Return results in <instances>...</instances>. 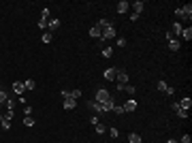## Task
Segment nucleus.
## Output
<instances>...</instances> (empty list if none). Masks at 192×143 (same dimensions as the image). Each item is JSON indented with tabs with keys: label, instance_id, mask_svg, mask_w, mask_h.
<instances>
[{
	"label": "nucleus",
	"instance_id": "obj_1",
	"mask_svg": "<svg viewBox=\"0 0 192 143\" xmlns=\"http://www.w3.org/2000/svg\"><path fill=\"white\" fill-rule=\"evenodd\" d=\"M96 26L101 30V41H115V26L109 19H101Z\"/></svg>",
	"mask_w": 192,
	"mask_h": 143
},
{
	"label": "nucleus",
	"instance_id": "obj_2",
	"mask_svg": "<svg viewBox=\"0 0 192 143\" xmlns=\"http://www.w3.org/2000/svg\"><path fill=\"white\" fill-rule=\"evenodd\" d=\"M94 101L105 105V103H111V101H113V96H111V92H107V90H103V88H101V90H96V96H94Z\"/></svg>",
	"mask_w": 192,
	"mask_h": 143
},
{
	"label": "nucleus",
	"instance_id": "obj_3",
	"mask_svg": "<svg viewBox=\"0 0 192 143\" xmlns=\"http://www.w3.org/2000/svg\"><path fill=\"white\" fill-rule=\"evenodd\" d=\"M175 15H177L179 19H190V17H192V5H184V7H179V9L175 11Z\"/></svg>",
	"mask_w": 192,
	"mask_h": 143
},
{
	"label": "nucleus",
	"instance_id": "obj_4",
	"mask_svg": "<svg viewBox=\"0 0 192 143\" xmlns=\"http://www.w3.org/2000/svg\"><path fill=\"white\" fill-rule=\"evenodd\" d=\"M88 107L94 111V115H101V113H105V107H103V103H96V101H88Z\"/></svg>",
	"mask_w": 192,
	"mask_h": 143
},
{
	"label": "nucleus",
	"instance_id": "obj_5",
	"mask_svg": "<svg viewBox=\"0 0 192 143\" xmlns=\"http://www.w3.org/2000/svg\"><path fill=\"white\" fill-rule=\"evenodd\" d=\"M181 30H184V26H181L179 21H175L173 26H171V30H169V34H171L173 39H177V36H181Z\"/></svg>",
	"mask_w": 192,
	"mask_h": 143
},
{
	"label": "nucleus",
	"instance_id": "obj_6",
	"mask_svg": "<svg viewBox=\"0 0 192 143\" xmlns=\"http://www.w3.org/2000/svg\"><path fill=\"white\" fill-rule=\"evenodd\" d=\"M130 9H132V13H137V15H141V11L145 9V2L143 0H135V2L130 5Z\"/></svg>",
	"mask_w": 192,
	"mask_h": 143
},
{
	"label": "nucleus",
	"instance_id": "obj_7",
	"mask_svg": "<svg viewBox=\"0 0 192 143\" xmlns=\"http://www.w3.org/2000/svg\"><path fill=\"white\" fill-rule=\"evenodd\" d=\"M13 92L17 94V96H23V92H26V85H23V81H13Z\"/></svg>",
	"mask_w": 192,
	"mask_h": 143
},
{
	"label": "nucleus",
	"instance_id": "obj_8",
	"mask_svg": "<svg viewBox=\"0 0 192 143\" xmlns=\"http://www.w3.org/2000/svg\"><path fill=\"white\" fill-rule=\"evenodd\" d=\"M115 75H117V68H113V66H111V68H107L105 73H103V77H105L107 81H115Z\"/></svg>",
	"mask_w": 192,
	"mask_h": 143
},
{
	"label": "nucleus",
	"instance_id": "obj_9",
	"mask_svg": "<svg viewBox=\"0 0 192 143\" xmlns=\"http://www.w3.org/2000/svg\"><path fill=\"white\" fill-rule=\"evenodd\" d=\"M122 107H124V111H126V113H128V111H137V101H135V98H128Z\"/></svg>",
	"mask_w": 192,
	"mask_h": 143
},
{
	"label": "nucleus",
	"instance_id": "obj_10",
	"mask_svg": "<svg viewBox=\"0 0 192 143\" xmlns=\"http://www.w3.org/2000/svg\"><path fill=\"white\" fill-rule=\"evenodd\" d=\"M60 23H62V21H60L58 17H54V19H49V23H47V30H49V32H54V30H58V28H60Z\"/></svg>",
	"mask_w": 192,
	"mask_h": 143
},
{
	"label": "nucleus",
	"instance_id": "obj_11",
	"mask_svg": "<svg viewBox=\"0 0 192 143\" xmlns=\"http://www.w3.org/2000/svg\"><path fill=\"white\" fill-rule=\"evenodd\" d=\"M64 109H66V111L77 109V101H75V98H66V101H64Z\"/></svg>",
	"mask_w": 192,
	"mask_h": 143
},
{
	"label": "nucleus",
	"instance_id": "obj_12",
	"mask_svg": "<svg viewBox=\"0 0 192 143\" xmlns=\"http://www.w3.org/2000/svg\"><path fill=\"white\" fill-rule=\"evenodd\" d=\"M130 9V2H126V0H119L117 2V13H126Z\"/></svg>",
	"mask_w": 192,
	"mask_h": 143
},
{
	"label": "nucleus",
	"instance_id": "obj_13",
	"mask_svg": "<svg viewBox=\"0 0 192 143\" xmlns=\"http://www.w3.org/2000/svg\"><path fill=\"white\" fill-rule=\"evenodd\" d=\"M51 41H54L51 32H49V30H45V32H43V36H41V43H45V45H49Z\"/></svg>",
	"mask_w": 192,
	"mask_h": 143
},
{
	"label": "nucleus",
	"instance_id": "obj_14",
	"mask_svg": "<svg viewBox=\"0 0 192 143\" xmlns=\"http://www.w3.org/2000/svg\"><path fill=\"white\" fill-rule=\"evenodd\" d=\"M179 107L188 111V109L192 107V98H190V96H186V98H181V101H179Z\"/></svg>",
	"mask_w": 192,
	"mask_h": 143
},
{
	"label": "nucleus",
	"instance_id": "obj_15",
	"mask_svg": "<svg viewBox=\"0 0 192 143\" xmlns=\"http://www.w3.org/2000/svg\"><path fill=\"white\" fill-rule=\"evenodd\" d=\"M179 47H181V43L175 39V41H169V49L171 51H179Z\"/></svg>",
	"mask_w": 192,
	"mask_h": 143
},
{
	"label": "nucleus",
	"instance_id": "obj_16",
	"mask_svg": "<svg viewBox=\"0 0 192 143\" xmlns=\"http://www.w3.org/2000/svg\"><path fill=\"white\" fill-rule=\"evenodd\" d=\"M181 39H186V41H190V39H192V28H190V26L181 30Z\"/></svg>",
	"mask_w": 192,
	"mask_h": 143
},
{
	"label": "nucleus",
	"instance_id": "obj_17",
	"mask_svg": "<svg viewBox=\"0 0 192 143\" xmlns=\"http://www.w3.org/2000/svg\"><path fill=\"white\" fill-rule=\"evenodd\" d=\"M90 36H92V39H101V30H98V26H92V28H90Z\"/></svg>",
	"mask_w": 192,
	"mask_h": 143
},
{
	"label": "nucleus",
	"instance_id": "obj_18",
	"mask_svg": "<svg viewBox=\"0 0 192 143\" xmlns=\"http://www.w3.org/2000/svg\"><path fill=\"white\" fill-rule=\"evenodd\" d=\"M128 143H141V137H139L137 132H130V135H128Z\"/></svg>",
	"mask_w": 192,
	"mask_h": 143
},
{
	"label": "nucleus",
	"instance_id": "obj_19",
	"mask_svg": "<svg viewBox=\"0 0 192 143\" xmlns=\"http://www.w3.org/2000/svg\"><path fill=\"white\" fill-rule=\"evenodd\" d=\"M0 126H2V130H9V128H11V120H5V117H0Z\"/></svg>",
	"mask_w": 192,
	"mask_h": 143
},
{
	"label": "nucleus",
	"instance_id": "obj_20",
	"mask_svg": "<svg viewBox=\"0 0 192 143\" xmlns=\"http://www.w3.org/2000/svg\"><path fill=\"white\" fill-rule=\"evenodd\" d=\"M7 101H9V94H7V92H5L2 88H0V105H5Z\"/></svg>",
	"mask_w": 192,
	"mask_h": 143
},
{
	"label": "nucleus",
	"instance_id": "obj_21",
	"mask_svg": "<svg viewBox=\"0 0 192 143\" xmlns=\"http://www.w3.org/2000/svg\"><path fill=\"white\" fill-rule=\"evenodd\" d=\"M23 126H34V117L32 115H26V117H23Z\"/></svg>",
	"mask_w": 192,
	"mask_h": 143
},
{
	"label": "nucleus",
	"instance_id": "obj_22",
	"mask_svg": "<svg viewBox=\"0 0 192 143\" xmlns=\"http://www.w3.org/2000/svg\"><path fill=\"white\" fill-rule=\"evenodd\" d=\"M49 15H51L49 9H43V11H41V19H45V21H49Z\"/></svg>",
	"mask_w": 192,
	"mask_h": 143
},
{
	"label": "nucleus",
	"instance_id": "obj_23",
	"mask_svg": "<svg viewBox=\"0 0 192 143\" xmlns=\"http://www.w3.org/2000/svg\"><path fill=\"white\" fill-rule=\"evenodd\" d=\"M13 115H15V111H5V113H0V117H5V120H13Z\"/></svg>",
	"mask_w": 192,
	"mask_h": 143
},
{
	"label": "nucleus",
	"instance_id": "obj_24",
	"mask_svg": "<svg viewBox=\"0 0 192 143\" xmlns=\"http://www.w3.org/2000/svg\"><path fill=\"white\" fill-rule=\"evenodd\" d=\"M70 98L79 101V98H81V90H70Z\"/></svg>",
	"mask_w": 192,
	"mask_h": 143
},
{
	"label": "nucleus",
	"instance_id": "obj_25",
	"mask_svg": "<svg viewBox=\"0 0 192 143\" xmlns=\"http://www.w3.org/2000/svg\"><path fill=\"white\" fill-rule=\"evenodd\" d=\"M175 113H177V117H181V120H186V117H188V111H186V109H181V107H179Z\"/></svg>",
	"mask_w": 192,
	"mask_h": 143
},
{
	"label": "nucleus",
	"instance_id": "obj_26",
	"mask_svg": "<svg viewBox=\"0 0 192 143\" xmlns=\"http://www.w3.org/2000/svg\"><path fill=\"white\" fill-rule=\"evenodd\" d=\"M156 88H158V92H166V88H169V85H166V81H162V79H160Z\"/></svg>",
	"mask_w": 192,
	"mask_h": 143
},
{
	"label": "nucleus",
	"instance_id": "obj_27",
	"mask_svg": "<svg viewBox=\"0 0 192 143\" xmlns=\"http://www.w3.org/2000/svg\"><path fill=\"white\" fill-rule=\"evenodd\" d=\"M124 92H126V94H130V96H132V94H135L137 90H135V85H130V83H126V85H124Z\"/></svg>",
	"mask_w": 192,
	"mask_h": 143
},
{
	"label": "nucleus",
	"instance_id": "obj_28",
	"mask_svg": "<svg viewBox=\"0 0 192 143\" xmlns=\"http://www.w3.org/2000/svg\"><path fill=\"white\" fill-rule=\"evenodd\" d=\"M5 105H7V109H9V111H13V109H15V98H11V96H9V101H7Z\"/></svg>",
	"mask_w": 192,
	"mask_h": 143
},
{
	"label": "nucleus",
	"instance_id": "obj_29",
	"mask_svg": "<svg viewBox=\"0 0 192 143\" xmlns=\"http://www.w3.org/2000/svg\"><path fill=\"white\" fill-rule=\"evenodd\" d=\"M103 56H105V58H111V56H113V47H105V49H103Z\"/></svg>",
	"mask_w": 192,
	"mask_h": 143
},
{
	"label": "nucleus",
	"instance_id": "obj_30",
	"mask_svg": "<svg viewBox=\"0 0 192 143\" xmlns=\"http://www.w3.org/2000/svg\"><path fill=\"white\" fill-rule=\"evenodd\" d=\"M23 85H26V90H34V79H26Z\"/></svg>",
	"mask_w": 192,
	"mask_h": 143
},
{
	"label": "nucleus",
	"instance_id": "obj_31",
	"mask_svg": "<svg viewBox=\"0 0 192 143\" xmlns=\"http://www.w3.org/2000/svg\"><path fill=\"white\" fill-rule=\"evenodd\" d=\"M109 137H111V139H117V137H119V130H117V128H111V130H109Z\"/></svg>",
	"mask_w": 192,
	"mask_h": 143
},
{
	"label": "nucleus",
	"instance_id": "obj_32",
	"mask_svg": "<svg viewBox=\"0 0 192 143\" xmlns=\"http://www.w3.org/2000/svg\"><path fill=\"white\" fill-rule=\"evenodd\" d=\"M113 111H115V113H117V115H122V113H126V111H124V107H122V105H115V107H113Z\"/></svg>",
	"mask_w": 192,
	"mask_h": 143
},
{
	"label": "nucleus",
	"instance_id": "obj_33",
	"mask_svg": "<svg viewBox=\"0 0 192 143\" xmlns=\"http://www.w3.org/2000/svg\"><path fill=\"white\" fill-rule=\"evenodd\" d=\"M60 96H62V101H66V98H70V92H68V90H62Z\"/></svg>",
	"mask_w": 192,
	"mask_h": 143
},
{
	"label": "nucleus",
	"instance_id": "obj_34",
	"mask_svg": "<svg viewBox=\"0 0 192 143\" xmlns=\"http://www.w3.org/2000/svg\"><path fill=\"white\" fill-rule=\"evenodd\" d=\"M115 45L117 47H126V39H115Z\"/></svg>",
	"mask_w": 192,
	"mask_h": 143
},
{
	"label": "nucleus",
	"instance_id": "obj_35",
	"mask_svg": "<svg viewBox=\"0 0 192 143\" xmlns=\"http://www.w3.org/2000/svg\"><path fill=\"white\" fill-rule=\"evenodd\" d=\"M96 132L103 135V132H105V126H103V124H96Z\"/></svg>",
	"mask_w": 192,
	"mask_h": 143
},
{
	"label": "nucleus",
	"instance_id": "obj_36",
	"mask_svg": "<svg viewBox=\"0 0 192 143\" xmlns=\"http://www.w3.org/2000/svg\"><path fill=\"white\" fill-rule=\"evenodd\" d=\"M90 122L96 126V124H98V115H92V117H90Z\"/></svg>",
	"mask_w": 192,
	"mask_h": 143
},
{
	"label": "nucleus",
	"instance_id": "obj_37",
	"mask_svg": "<svg viewBox=\"0 0 192 143\" xmlns=\"http://www.w3.org/2000/svg\"><path fill=\"white\" fill-rule=\"evenodd\" d=\"M23 113H26V115H32V109H30V107L26 105V107H23Z\"/></svg>",
	"mask_w": 192,
	"mask_h": 143
},
{
	"label": "nucleus",
	"instance_id": "obj_38",
	"mask_svg": "<svg viewBox=\"0 0 192 143\" xmlns=\"http://www.w3.org/2000/svg\"><path fill=\"white\" fill-rule=\"evenodd\" d=\"M166 143H177V141H175V139H169V141H166Z\"/></svg>",
	"mask_w": 192,
	"mask_h": 143
}]
</instances>
